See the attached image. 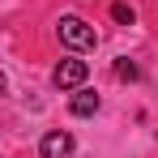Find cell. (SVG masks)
Here are the masks:
<instances>
[{"mask_svg": "<svg viewBox=\"0 0 158 158\" xmlns=\"http://www.w3.org/2000/svg\"><path fill=\"white\" fill-rule=\"evenodd\" d=\"M56 34H60V43L64 47H73V52H94V43H98V34H94V26L85 22V17H60V26H56Z\"/></svg>", "mask_w": 158, "mask_h": 158, "instance_id": "cell-1", "label": "cell"}, {"mask_svg": "<svg viewBox=\"0 0 158 158\" xmlns=\"http://www.w3.org/2000/svg\"><path fill=\"white\" fill-rule=\"evenodd\" d=\"M85 77H90L85 60H60V64H56V73H52L56 90H77V85H81Z\"/></svg>", "mask_w": 158, "mask_h": 158, "instance_id": "cell-2", "label": "cell"}, {"mask_svg": "<svg viewBox=\"0 0 158 158\" xmlns=\"http://www.w3.org/2000/svg\"><path fill=\"white\" fill-rule=\"evenodd\" d=\"M39 158H73V137L64 128H52L39 141Z\"/></svg>", "mask_w": 158, "mask_h": 158, "instance_id": "cell-3", "label": "cell"}, {"mask_svg": "<svg viewBox=\"0 0 158 158\" xmlns=\"http://www.w3.org/2000/svg\"><path fill=\"white\" fill-rule=\"evenodd\" d=\"M73 115H94V111H98V94H90V90H81L77 85V94H73Z\"/></svg>", "mask_w": 158, "mask_h": 158, "instance_id": "cell-4", "label": "cell"}, {"mask_svg": "<svg viewBox=\"0 0 158 158\" xmlns=\"http://www.w3.org/2000/svg\"><path fill=\"white\" fill-rule=\"evenodd\" d=\"M115 77H120V81H137V77H141V69L132 64L128 56H120V60H115Z\"/></svg>", "mask_w": 158, "mask_h": 158, "instance_id": "cell-5", "label": "cell"}, {"mask_svg": "<svg viewBox=\"0 0 158 158\" xmlns=\"http://www.w3.org/2000/svg\"><path fill=\"white\" fill-rule=\"evenodd\" d=\"M111 17H115V22H124V26H128V22H132V9H128V4H115V9H111Z\"/></svg>", "mask_w": 158, "mask_h": 158, "instance_id": "cell-6", "label": "cell"}, {"mask_svg": "<svg viewBox=\"0 0 158 158\" xmlns=\"http://www.w3.org/2000/svg\"><path fill=\"white\" fill-rule=\"evenodd\" d=\"M4 90H9V77H4V73H0V94H4Z\"/></svg>", "mask_w": 158, "mask_h": 158, "instance_id": "cell-7", "label": "cell"}]
</instances>
